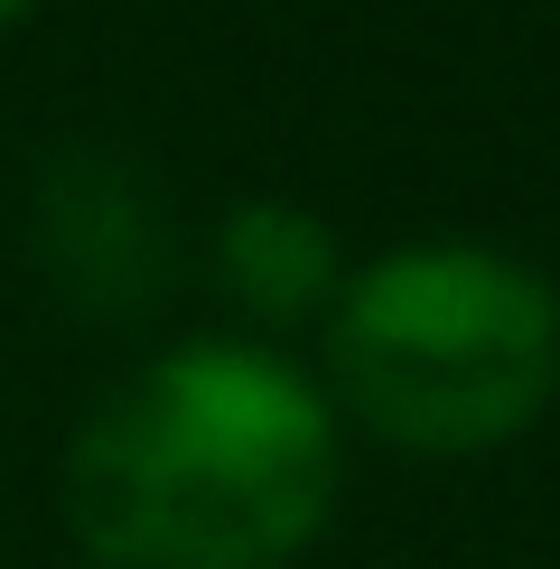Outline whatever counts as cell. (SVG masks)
I'll list each match as a JSON object with an SVG mask.
<instances>
[{"label":"cell","mask_w":560,"mask_h":569,"mask_svg":"<svg viewBox=\"0 0 560 569\" xmlns=\"http://www.w3.org/2000/svg\"><path fill=\"white\" fill-rule=\"evenodd\" d=\"M337 505V401L252 337H187L112 383L66 448L93 569H290Z\"/></svg>","instance_id":"cell-1"},{"label":"cell","mask_w":560,"mask_h":569,"mask_svg":"<svg viewBox=\"0 0 560 569\" xmlns=\"http://www.w3.org/2000/svg\"><path fill=\"white\" fill-rule=\"evenodd\" d=\"M318 327L337 401L411 458H486L560 392V290L496 243H402Z\"/></svg>","instance_id":"cell-2"},{"label":"cell","mask_w":560,"mask_h":569,"mask_svg":"<svg viewBox=\"0 0 560 569\" xmlns=\"http://www.w3.org/2000/svg\"><path fill=\"white\" fill-rule=\"evenodd\" d=\"M29 262L57 308L93 327H140L150 308H169L187 233L150 159L112 150V140H66L38 159L29 187Z\"/></svg>","instance_id":"cell-3"},{"label":"cell","mask_w":560,"mask_h":569,"mask_svg":"<svg viewBox=\"0 0 560 569\" xmlns=\"http://www.w3.org/2000/svg\"><path fill=\"white\" fill-rule=\"evenodd\" d=\"M206 280L224 290L233 318H252L262 337L280 327H309L337 308L346 290V243L318 206L299 197H243L224 206V224L206 233Z\"/></svg>","instance_id":"cell-4"},{"label":"cell","mask_w":560,"mask_h":569,"mask_svg":"<svg viewBox=\"0 0 560 569\" xmlns=\"http://www.w3.org/2000/svg\"><path fill=\"white\" fill-rule=\"evenodd\" d=\"M29 10H38V0H0V38H10V29H19Z\"/></svg>","instance_id":"cell-5"}]
</instances>
